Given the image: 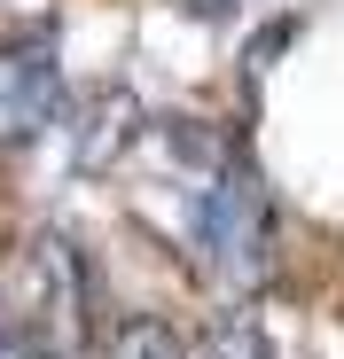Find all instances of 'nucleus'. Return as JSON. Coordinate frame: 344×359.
I'll list each match as a JSON object with an SVG mask.
<instances>
[{"mask_svg": "<svg viewBox=\"0 0 344 359\" xmlns=\"http://www.w3.org/2000/svg\"><path fill=\"white\" fill-rule=\"evenodd\" d=\"M0 305L39 336L47 359H79L94 344V266L71 234H32L0 273Z\"/></svg>", "mask_w": 344, "mask_h": 359, "instance_id": "f257e3e1", "label": "nucleus"}, {"mask_svg": "<svg viewBox=\"0 0 344 359\" xmlns=\"http://www.w3.org/2000/svg\"><path fill=\"white\" fill-rule=\"evenodd\" d=\"M196 243L219 289H258L274 273V196L243 149H227V164L211 172V188L196 203Z\"/></svg>", "mask_w": 344, "mask_h": 359, "instance_id": "f03ea898", "label": "nucleus"}, {"mask_svg": "<svg viewBox=\"0 0 344 359\" xmlns=\"http://www.w3.org/2000/svg\"><path fill=\"white\" fill-rule=\"evenodd\" d=\"M63 109V55H55V32L32 24L0 47V149H24L55 126Z\"/></svg>", "mask_w": 344, "mask_h": 359, "instance_id": "7ed1b4c3", "label": "nucleus"}, {"mask_svg": "<svg viewBox=\"0 0 344 359\" xmlns=\"http://www.w3.org/2000/svg\"><path fill=\"white\" fill-rule=\"evenodd\" d=\"M133 133H141V102H133L126 86H110V94H94L86 117H79V133H71V164H79V172H102L110 156L133 149Z\"/></svg>", "mask_w": 344, "mask_h": 359, "instance_id": "20e7f679", "label": "nucleus"}, {"mask_svg": "<svg viewBox=\"0 0 344 359\" xmlns=\"http://www.w3.org/2000/svg\"><path fill=\"white\" fill-rule=\"evenodd\" d=\"M102 359H196V351L180 344V328H172V320L133 313V320H118V328H110V351H102Z\"/></svg>", "mask_w": 344, "mask_h": 359, "instance_id": "39448f33", "label": "nucleus"}, {"mask_svg": "<svg viewBox=\"0 0 344 359\" xmlns=\"http://www.w3.org/2000/svg\"><path fill=\"white\" fill-rule=\"evenodd\" d=\"M211 359H274V351H266V328H258L251 313H235V320H219Z\"/></svg>", "mask_w": 344, "mask_h": 359, "instance_id": "423d86ee", "label": "nucleus"}, {"mask_svg": "<svg viewBox=\"0 0 344 359\" xmlns=\"http://www.w3.org/2000/svg\"><path fill=\"white\" fill-rule=\"evenodd\" d=\"M0 359H47V351H39V336H32L8 305H0Z\"/></svg>", "mask_w": 344, "mask_h": 359, "instance_id": "0eeeda50", "label": "nucleus"}, {"mask_svg": "<svg viewBox=\"0 0 344 359\" xmlns=\"http://www.w3.org/2000/svg\"><path fill=\"white\" fill-rule=\"evenodd\" d=\"M180 16H196V24H219V16H235V0H172Z\"/></svg>", "mask_w": 344, "mask_h": 359, "instance_id": "6e6552de", "label": "nucleus"}]
</instances>
